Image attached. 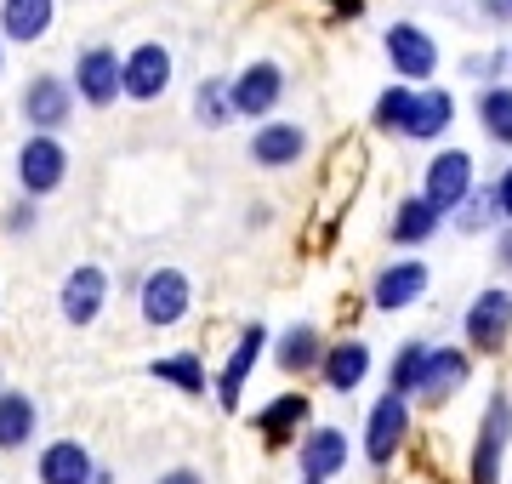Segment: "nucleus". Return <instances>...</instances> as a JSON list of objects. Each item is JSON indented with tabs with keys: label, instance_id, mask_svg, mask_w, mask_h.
Listing matches in <instances>:
<instances>
[{
	"label": "nucleus",
	"instance_id": "nucleus-1",
	"mask_svg": "<svg viewBox=\"0 0 512 484\" xmlns=\"http://www.w3.org/2000/svg\"><path fill=\"white\" fill-rule=\"evenodd\" d=\"M507 456H512V393L490 388L473 428V450H467V484H501L507 479Z\"/></svg>",
	"mask_w": 512,
	"mask_h": 484
},
{
	"label": "nucleus",
	"instance_id": "nucleus-2",
	"mask_svg": "<svg viewBox=\"0 0 512 484\" xmlns=\"http://www.w3.org/2000/svg\"><path fill=\"white\" fill-rule=\"evenodd\" d=\"M410 433H416V405L404 399V393H376L365 410V433H359V450H365V467L370 473H387V467L404 456L410 445Z\"/></svg>",
	"mask_w": 512,
	"mask_h": 484
},
{
	"label": "nucleus",
	"instance_id": "nucleus-3",
	"mask_svg": "<svg viewBox=\"0 0 512 484\" xmlns=\"http://www.w3.org/2000/svg\"><path fill=\"white\" fill-rule=\"evenodd\" d=\"M382 57L387 69H393V80H404V86H433L444 69V46L439 35L427 29V23L416 18H393L382 29Z\"/></svg>",
	"mask_w": 512,
	"mask_h": 484
},
{
	"label": "nucleus",
	"instance_id": "nucleus-4",
	"mask_svg": "<svg viewBox=\"0 0 512 484\" xmlns=\"http://www.w3.org/2000/svg\"><path fill=\"white\" fill-rule=\"evenodd\" d=\"M131 297H137V319L148 331H177L194 314V274L177 268V262H160L131 285Z\"/></svg>",
	"mask_w": 512,
	"mask_h": 484
},
{
	"label": "nucleus",
	"instance_id": "nucleus-5",
	"mask_svg": "<svg viewBox=\"0 0 512 484\" xmlns=\"http://www.w3.org/2000/svg\"><path fill=\"white\" fill-rule=\"evenodd\" d=\"M12 177H18V194L29 200H52L69 188V137H52V131H23L18 154H12Z\"/></svg>",
	"mask_w": 512,
	"mask_h": 484
},
{
	"label": "nucleus",
	"instance_id": "nucleus-6",
	"mask_svg": "<svg viewBox=\"0 0 512 484\" xmlns=\"http://www.w3.org/2000/svg\"><path fill=\"white\" fill-rule=\"evenodd\" d=\"M461 342L473 359H501L512 348V285H478L461 308Z\"/></svg>",
	"mask_w": 512,
	"mask_h": 484
},
{
	"label": "nucleus",
	"instance_id": "nucleus-7",
	"mask_svg": "<svg viewBox=\"0 0 512 484\" xmlns=\"http://www.w3.org/2000/svg\"><path fill=\"white\" fill-rule=\"evenodd\" d=\"M228 97H234V120H274L285 109V97H291V75H285V63L279 57H251V63H239L234 75H228Z\"/></svg>",
	"mask_w": 512,
	"mask_h": 484
},
{
	"label": "nucleus",
	"instance_id": "nucleus-8",
	"mask_svg": "<svg viewBox=\"0 0 512 484\" xmlns=\"http://www.w3.org/2000/svg\"><path fill=\"white\" fill-rule=\"evenodd\" d=\"M120 63H126V52H120L114 40H86V46L69 57V86H74V97H80V109H114V103H126Z\"/></svg>",
	"mask_w": 512,
	"mask_h": 484
},
{
	"label": "nucleus",
	"instance_id": "nucleus-9",
	"mask_svg": "<svg viewBox=\"0 0 512 484\" xmlns=\"http://www.w3.org/2000/svg\"><path fill=\"white\" fill-rule=\"evenodd\" d=\"M74 109H80V97H74L63 69H35V75L18 86L23 131H52V137H63V131L74 126Z\"/></svg>",
	"mask_w": 512,
	"mask_h": 484
},
{
	"label": "nucleus",
	"instance_id": "nucleus-10",
	"mask_svg": "<svg viewBox=\"0 0 512 484\" xmlns=\"http://www.w3.org/2000/svg\"><path fill=\"white\" fill-rule=\"evenodd\" d=\"M109 297H114V274L103 262H74L63 285H57V319L69 331H92L97 319L109 314Z\"/></svg>",
	"mask_w": 512,
	"mask_h": 484
},
{
	"label": "nucleus",
	"instance_id": "nucleus-11",
	"mask_svg": "<svg viewBox=\"0 0 512 484\" xmlns=\"http://www.w3.org/2000/svg\"><path fill=\"white\" fill-rule=\"evenodd\" d=\"M268 342H274V331H268L262 319L239 325L234 348H228V359L217 365V382H211V399H217V410H228V416H234V410L245 405V388H251L256 365L268 359Z\"/></svg>",
	"mask_w": 512,
	"mask_h": 484
},
{
	"label": "nucleus",
	"instance_id": "nucleus-12",
	"mask_svg": "<svg viewBox=\"0 0 512 484\" xmlns=\"http://www.w3.org/2000/svg\"><path fill=\"white\" fill-rule=\"evenodd\" d=\"M313 422H319V416H313L308 388H279L268 405L251 410V433L262 439V450H268V456H285V450H296V439H302Z\"/></svg>",
	"mask_w": 512,
	"mask_h": 484
},
{
	"label": "nucleus",
	"instance_id": "nucleus-13",
	"mask_svg": "<svg viewBox=\"0 0 512 484\" xmlns=\"http://www.w3.org/2000/svg\"><path fill=\"white\" fill-rule=\"evenodd\" d=\"M433 291V268H427V257L421 251H399L393 262H382L376 274H370V308L376 314H410L421 297Z\"/></svg>",
	"mask_w": 512,
	"mask_h": 484
},
{
	"label": "nucleus",
	"instance_id": "nucleus-14",
	"mask_svg": "<svg viewBox=\"0 0 512 484\" xmlns=\"http://www.w3.org/2000/svg\"><path fill=\"white\" fill-rule=\"evenodd\" d=\"M478 188V154L473 149H433L421 166V194L439 205L444 217H456L461 200Z\"/></svg>",
	"mask_w": 512,
	"mask_h": 484
},
{
	"label": "nucleus",
	"instance_id": "nucleus-15",
	"mask_svg": "<svg viewBox=\"0 0 512 484\" xmlns=\"http://www.w3.org/2000/svg\"><path fill=\"white\" fill-rule=\"evenodd\" d=\"M313 137L302 120H285V114H274V120H262V126H251V143H245V160H251L256 171H296L302 160H308Z\"/></svg>",
	"mask_w": 512,
	"mask_h": 484
},
{
	"label": "nucleus",
	"instance_id": "nucleus-16",
	"mask_svg": "<svg viewBox=\"0 0 512 484\" xmlns=\"http://www.w3.org/2000/svg\"><path fill=\"white\" fill-rule=\"evenodd\" d=\"M120 80H126V103H160L177 80V52L165 40H137L120 63Z\"/></svg>",
	"mask_w": 512,
	"mask_h": 484
},
{
	"label": "nucleus",
	"instance_id": "nucleus-17",
	"mask_svg": "<svg viewBox=\"0 0 512 484\" xmlns=\"http://www.w3.org/2000/svg\"><path fill=\"white\" fill-rule=\"evenodd\" d=\"M353 467V439L336 422H313L302 439H296V479H319L336 484Z\"/></svg>",
	"mask_w": 512,
	"mask_h": 484
},
{
	"label": "nucleus",
	"instance_id": "nucleus-18",
	"mask_svg": "<svg viewBox=\"0 0 512 484\" xmlns=\"http://www.w3.org/2000/svg\"><path fill=\"white\" fill-rule=\"evenodd\" d=\"M473 365L478 359L467 354V342H433L427 376H421V393H416V410H444L467 382H473Z\"/></svg>",
	"mask_w": 512,
	"mask_h": 484
},
{
	"label": "nucleus",
	"instance_id": "nucleus-19",
	"mask_svg": "<svg viewBox=\"0 0 512 484\" xmlns=\"http://www.w3.org/2000/svg\"><path fill=\"white\" fill-rule=\"evenodd\" d=\"M444 228H450V217H444L421 188L416 194H399L393 211H387V245H393V251H427Z\"/></svg>",
	"mask_w": 512,
	"mask_h": 484
},
{
	"label": "nucleus",
	"instance_id": "nucleus-20",
	"mask_svg": "<svg viewBox=\"0 0 512 484\" xmlns=\"http://www.w3.org/2000/svg\"><path fill=\"white\" fill-rule=\"evenodd\" d=\"M325 348H330V336L319 331L313 319H296V325L274 331V342H268V365H274L279 376H319Z\"/></svg>",
	"mask_w": 512,
	"mask_h": 484
},
{
	"label": "nucleus",
	"instance_id": "nucleus-21",
	"mask_svg": "<svg viewBox=\"0 0 512 484\" xmlns=\"http://www.w3.org/2000/svg\"><path fill=\"white\" fill-rule=\"evenodd\" d=\"M461 114V97L450 86H416V109H410V126H404V143H416V149H439L450 126H456Z\"/></svg>",
	"mask_w": 512,
	"mask_h": 484
},
{
	"label": "nucleus",
	"instance_id": "nucleus-22",
	"mask_svg": "<svg viewBox=\"0 0 512 484\" xmlns=\"http://www.w3.org/2000/svg\"><path fill=\"white\" fill-rule=\"evenodd\" d=\"M370 371H376V348H370L365 336H336L325 348V365H319V382H325L330 393H359L370 382Z\"/></svg>",
	"mask_w": 512,
	"mask_h": 484
},
{
	"label": "nucleus",
	"instance_id": "nucleus-23",
	"mask_svg": "<svg viewBox=\"0 0 512 484\" xmlns=\"http://www.w3.org/2000/svg\"><path fill=\"white\" fill-rule=\"evenodd\" d=\"M97 473V456L86 439H46V445L35 450V484H92Z\"/></svg>",
	"mask_w": 512,
	"mask_h": 484
},
{
	"label": "nucleus",
	"instance_id": "nucleus-24",
	"mask_svg": "<svg viewBox=\"0 0 512 484\" xmlns=\"http://www.w3.org/2000/svg\"><path fill=\"white\" fill-rule=\"evenodd\" d=\"M148 376H154L160 388L183 393V399H205V393H211V382H217V371L205 365L200 348H177V354L148 359Z\"/></svg>",
	"mask_w": 512,
	"mask_h": 484
},
{
	"label": "nucleus",
	"instance_id": "nucleus-25",
	"mask_svg": "<svg viewBox=\"0 0 512 484\" xmlns=\"http://www.w3.org/2000/svg\"><path fill=\"white\" fill-rule=\"evenodd\" d=\"M57 0H0V40L6 46H40L57 29Z\"/></svg>",
	"mask_w": 512,
	"mask_h": 484
},
{
	"label": "nucleus",
	"instance_id": "nucleus-26",
	"mask_svg": "<svg viewBox=\"0 0 512 484\" xmlns=\"http://www.w3.org/2000/svg\"><path fill=\"white\" fill-rule=\"evenodd\" d=\"M40 439V405L35 393L23 388H0V456H23V450Z\"/></svg>",
	"mask_w": 512,
	"mask_h": 484
},
{
	"label": "nucleus",
	"instance_id": "nucleus-27",
	"mask_svg": "<svg viewBox=\"0 0 512 484\" xmlns=\"http://www.w3.org/2000/svg\"><path fill=\"white\" fill-rule=\"evenodd\" d=\"M473 120H478V137H484L490 149L512 154V80L478 86L473 92Z\"/></svg>",
	"mask_w": 512,
	"mask_h": 484
},
{
	"label": "nucleus",
	"instance_id": "nucleus-28",
	"mask_svg": "<svg viewBox=\"0 0 512 484\" xmlns=\"http://www.w3.org/2000/svg\"><path fill=\"white\" fill-rule=\"evenodd\" d=\"M427 354H433L427 336H404L399 348H393V359H387V393H404V399L416 405L421 376H427Z\"/></svg>",
	"mask_w": 512,
	"mask_h": 484
},
{
	"label": "nucleus",
	"instance_id": "nucleus-29",
	"mask_svg": "<svg viewBox=\"0 0 512 484\" xmlns=\"http://www.w3.org/2000/svg\"><path fill=\"white\" fill-rule=\"evenodd\" d=\"M410 109H416V86L387 80L382 92H376V103H370V131H376V137H404Z\"/></svg>",
	"mask_w": 512,
	"mask_h": 484
},
{
	"label": "nucleus",
	"instance_id": "nucleus-30",
	"mask_svg": "<svg viewBox=\"0 0 512 484\" xmlns=\"http://www.w3.org/2000/svg\"><path fill=\"white\" fill-rule=\"evenodd\" d=\"M188 114H194V126H200V131H228V126H234L228 75H205L200 86H194V103H188Z\"/></svg>",
	"mask_w": 512,
	"mask_h": 484
},
{
	"label": "nucleus",
	"instance_id": "nucleus-31",
	"mask_svg": "<svg viewBox=\"0 0 512 484\" xmlns=\"http://www.w3.org/2000/svg\"><path fill=\"white\" fill-rule=\"evenodd\" d=\"M450 228H456L461 240H484V234H495L501 228V211H495V194L490 183H478L467 200H461V211L450 217Z\"/></svg>",
	"mask_w": 512,
	"mask_h": 484
},
{
	"label": "nucleus",
	"instance_id": "nucleus-32",
	"mask_svg": "<svg viewBox=\"0 0 512 484\" xmlns=\"http://www.w3.org/2000/svg\"><path fill=\"white\" fill-rule=\"evenodd\" d=\"M35 234H40V200L12 194L0 205V240H35Z\"/></svg>",
	"mask_w": 512,
	"mask_h": 484
},
{
	"label": "nucleus",
	"instance_id": "nucleus-33",
	"mask_svg": "<svg viewBox=\"0 0 512 484\" xmlns=\"http://www.w3.org/2000/svg\"><path fill=\"white\" fill-rule=\"evenodd\" d=\"M461 75L473 86H495V80H512V46H490V52L461 57Z\"/></svg>",
	"mask_w": 512,
	"mask_h": 484
},
{
	"label": "nucleus",
	"instance_id": "nucleus-34",
	"mask_svg": "<svg viewBox=\"0 0 512 484\" xmlns=\"http://www.w3.org/2000/svg\"><path fill=\"white\" fill-rule=\"evenodd\" d=\"M490 194H495V211H501V223H512V154H507V166L490 177Z\"/></svg>",
	"mask_w": 512,
	"mask_h": 484
},
{
	"label": "nucleus",
	"instance_id": "nucleus-35",
	"mask_svg": "<svg viewBox=\"0 0 512 484\" xmlns=\"http://www.w3.org/2000/svg\"><path fill=\"white\" fill-rule=\"evenodd\" d=\"M365 6L370 0H325V18L330 23H359L365 18Z\"/></svg>",
	"mask_w": 512,
	"mask_h": 484
},
{
	"label": "nucleus",
	"instance_id": "nucleus-36",
	"mask_svg": "<svg viewBox=\"0 0 512 484\" xmlns=\"http://www.w3.org/2000/svg\"><path fill=\"white\" fill-rule=\"evenodd\" d=\"M490 251H495V268H501V274L512 280V223H501V228H495Z\"/></svg>",
	"mask_w": 512,
	"mask_h": 484
},
{
	"label": "nucleus",
	"instance_id": "nucleus-37",
	"mask_svg": "<svg viewBox=\"0 0 512 484\" xmlns=\"http://www.w3.org/2000/svg\"><path fill=\"white\" fill-rule=\"evenodd\" d=\"M154 484H211V479H205V473H200L194 462H177V467H165V473H160Z\"/></svg>",
	"mask_w": 512,
	"mask_h": 484
},
{
	"label": "nucleus",
	"instance_id": "nucleus-38",
	"mask_svg": "<svg viewBox=\"0 0 512 484\" xmlns=\"http://www.w3.org/2000/svg\"><path fill=\"white\" fill-rule=\"evenodd\" d=\"M478 12H484L495 29H507V23H512V0H478Z\"/></svg>",
	"mask_w": 512,
	"mask_h": 484
},
{
	"label": "nucleus",
	"instance_id": "nucleus-39",
	"mask_svg": "<svg viewBox=\"0 0 512 484\" xmlns=\"http://www.w3.org/2000/svg\"><path fill=\"white\" fill-rule=\"evenodd\" d=\"M274 223V205H251V211H245V228H268Z\"/></svg>",
	"mask_w": 512,
	"mask_h": 484
},
{
	"label": "nucleus",
	"instance_id": "nucleus-40",
	"mask_svg": "<svg viewBox=\"0 0 512 484\" xmlns=\"http://www.w3.org/2000/svg\"><path fill=\"white\" fill-rule=\"evenodd\" d=\"M92 484H114V467H103V462H97V473H92Z\"/></svg>",
	"mask_w": 512,
	"mask_h": 484
},
{
	"label": "nucleus",
	"instance_id": "nucleus-41",
	"mask_svg": "<svg viewBox=\"0 0 512 484\" xmlns=\"http://www.w3.org/2000/svg\"><path fill=\"white\" fill-rule=\"evenodd\" d=\"M6 52H12V46H6V40H0V75H6Z\"/></svg>",
	"mask_w": 512,
	"mask_h": 484
},
{
	"label": "nucleus",
	"instance_id": "nucleus-42",
	"mask_svg": "<svg viewBox=\"0 0 512 484\" xmlns=\"http://www.w3.org/2000/svg\"><path fill=\"white\" fill-rule=\"evenodd\" d=\"M0 388H6V365H0Z\"/></svg>",
	"mask_w": 512,
	"mask_h": 484
},
{
	"label": "nucleus",
	"instance_id": "nucleus-43",
	"mask_svg": "<svg viewBox=\"0 0 512 484\" xmlns=\"http://www.w3.org/2000/svg\"><path fill=\"white\" fill-rule=\"evenodd\" d=\"M296 484H319V479H296Z\"/></svg>",
	"mask_w": 512,
	"mask_h": 484
}]
</instances>
